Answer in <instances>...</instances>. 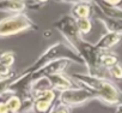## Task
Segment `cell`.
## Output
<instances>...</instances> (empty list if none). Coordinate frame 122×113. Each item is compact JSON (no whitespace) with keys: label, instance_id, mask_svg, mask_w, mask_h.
I'll return each instance as SVG.
<instances>
[{"label":"cell","instance_id":"6da1fadb","mask_svg":"<svg viewBox=\"0 0 122 113\" xmlns=\"http://www.w3.org/2000/svg\"><path fill=\"white\" fill-rule=\"evenodd\" d=\"M73 78L80 81L83 84L87 87L96 96L97 99H101L102 101L109 103V105H117L121 101L122 94L121 91L109 81L99 77V76H92V75H73Z\"/></svg>","mask_w":122,"mask_h":113},{"label":"cell","instance_id":"7a4b0ae2","mask_svg":"<svg viewBox=\"0 0 122 113\" xmlns=\"http://www.w3.org/2000/svg\"><path fill=\"white\" fill-rule=\"evenodd\" d=\"M97 96L90 90V89H80V88H73V89H68L65 91H61L60 95V102L67 106V107H72V106H78V105H83L92 99H96Z\"/></svg>","mask_w":122,"mask_h":113},{"label":"cell","instance_id":"3957f363","mask_svg":"<svg viewBox=\"0 0 122 113\" xmlns=\"http://www.w3.org/2000/svg\"><path fill=\"white\" fill-rule=\"evenodd\" d=\"M31 22L25 16H15L5 18L0 22V37L1 36H9L12 34H16L18 31H22L24 29H28L30 27Z\"/></svg>","mask_w":122,"mask_h":113},{"label":"cell","instance_id":"277c9868","mask_svg":"<svg viewBox=\"0 0 122 113\" xmlns=\"http://www.w3.org/2000/svg\"><path fill=\"white\" fill-rule=\"evenodd\" d=\"M34 96H35V100L32 102L34 111L37 113H47L55 99V93L53 90L48 89L44 91L35 93Z\"/></svg>","mask_w":122,"mask_h":113},{"label":"cell","instance_id":"5b68a950","mask_svg":"<svg viewBox=\"0 0 122 113\" xmlns=\"http://www.w3.org/2000/svg\"><path fill=\"white\" fill-rule=\"evenodd\" d=\"M121 37H122L121 34L109 31L108 34L103 35L99 39V41L96 45V48L98 51H109V49H111L114 46H116L121 41Z\"/></svg>","mask_w":122,"mask_h":113},{"label":"cell","instance_id":"8992f818","mask_svg":"<svg viewBox=\"0 0 122 113\" xmlns=\"http://www.w3.org/2000/svg\"><path fill=\"white\" fill-rule=\"evenodd\" d=\"M25 4L23 0H1L0 1V9L10 12H19L24 10Z\"/></svg>","mask_w":122,"mask_h":113},{"label":"cell","instance_id":"52a82bcc","mask_svg":"<svg viewBox=\"0 0 122 113\" xmlns=\"http://www.w3.org/2000/svg\"><path fill=\"white\" fill-rule=\"evenodd\" d=\"M118 64V56L115 53H99V65L107 69Z\"/></svg>","mask_w":122,"mask_h":113},{"label":"cell","instance_id":"ba28073f","mask_svg":"<svg viewBox=\"0 0 122 113\" xmlns=\"http://www.w3.org/2000/svg\"><path fill=\"white\" fill-rule=\"evenodd\" d=\"M101 21L105 24L107 29L112 33H117L122 35V19H114V18H101Z\"/></svg>","mask_w":122,"mask_h":113},{"label":"cell","instance_id":"9c48e42d","mask_svg":"<svg viewBox=\"0 0 122 113\" xmlns=\"http://www.w3.org/2000/svg\"><path fill=\"white\" fill-rule=\"evenodd\" d=\"M72 13L76 17H78V19H80V18H87V16L90 13V7L86 4H78V5H76L73 7Z\"/></svg>","mask_w":122,"mask_h":113},{"label":"cell","instance_id":"30bf717a","mask_svg":"<svg viewBox=\"0 0 122 113\" xmlns=\"http://www.w3.org/2000/svg\"><path fill=\"white\" fill-rule=\"evenodd\" d=\"M6 105H7L10 112H18V111L20 109L22 101H20V99H19L17 95H11V96L7 99Z\"/></svg>","mask_w":122,"mask_h":113},{"label":"cell","instance_id":"8fae6325","mask_svg":"<svg viewBox=\"0 0 122 113\" xmlns=\"http://www.w3.org/2000/svg\"><path fill=\"white\" fill-rule=\"evenodd\" d=\"M77 27H78V30L79 33L81 34H86L91 30V23L87 18H80L77 21Z\"/></svg>","mask_w":122,"mask_h":113},{"label":"cell","instance_id":"7c38bea8","mask_svg":"<svg viewBox=\"0 0 122 113\" xmlns=\"http://www.w3.org/2000/svg\"><path fill=\"white\" fill-rule=\"evenodd\" d=\"M108 71H109V73H110V76L112 78H115V79H122V65L120 63L116 64V65H114V66H111V68H109Z\"/></svg>","mask_w":122,"mask_h":113},{"label":"cell","instance_id":"4fadbf2b","mask_svg":"<svg viewBox=\"0 0 122 113\" xmlns=\"http://www.w3.org/2000/svg\"><path fill=\"white\" fill-rule=\"evenodd\" d=\"M53 113H70V111H68V107H67V106L60 103V105L53 111Z\"/></svg>","mask_w":122,"mask_h":113},{"label":"cell","instance_id":"5bb4252c","mask_svg":"<svg viewBox=\"0 0 122 113\" xmlns=\"http://www.w3.org/2000/svg\"><path fill=\"white\" fill-rule=\"evenodd\" d=\"M0 113H10V109L6 102H0Z\"/></svg>","mask_w":122,"mask_h":113},{"label":"cell","instance_id":"9a60e30c","mask_svg":"<svg viewBox=\"0 0 122 113\" xmlns=\"http://www.w3.org/2000/svg\"><path fill=\"white\" fill-rule=\"evenodd\" d=\"M122 0H104V3L108 4V5H111V6H117Z\"/></svg>","mask_w":122,"mask_h":113},{"label":"cell","instance_id":"2e32d148","mask_svg":"<svg viewBox=\"0 0 122 113\" xmlns=\"http://www.w3.org/2000/svg\"><path fill=\"white\" fill-rule=\"evenodd\" d=\"M115 113H122V102H120V103H117V105H116Z\"/></svg>","mask_w":122,"mask_h":113},{"label":"cell","instance_id":"e0dca14e","mask_svg":"<svg viewBox=\"0 0 122 113\" xmlns=\"http://www.w3.org/2000/svg\"><path fill=\"white\" fill-rule=\"evenodd\" d=\"M38 1H41V3H43V1H47V0H38Z\"/></svg>","mask_w":122,"mask_h":113}]
</instances>
